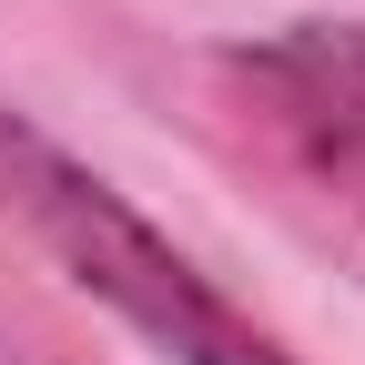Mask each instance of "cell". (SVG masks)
Wrapping results in <instances>:
<instances>
[{
	"mask_svg": "<svg viewBox=\"0 0 365 365\" xmlns=\"http://www.w3.org/2000/svg\"><path fill=\"white\" fill-rule=\"evenodd\" d=\"M0 182H11V203L41 223V244L71 264L81 294H102L132 335H153L173 365H294L274 345L254 314H234L193 264H182L143 213H132L102 173H81L71 153H51L41 132L0 122Z\"/></svg>",
	"mask_w": 365,
	"mask_h": 365,
	"instance_id": "6da1fadb",
	"label": "cell"
},
{
	"mask_svg": "<svg viewBox=\"0 0 365 365\" xmlns=\"http://www.w3.org/2000/svg\"><path fill=\"white\" fill-rule=\"evenodd\" d=\"M234 71L274 102L294 153L314 173H335V193L365 203V21H304L264 51H244Z\"/></svg>",
	"mask_w": 365,
	"mask_h": 365,
	"instance_id": "7a4b0ae2",
	"label": "cell"
}]
</instances>
